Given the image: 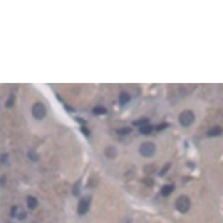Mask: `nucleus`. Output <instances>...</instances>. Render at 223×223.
Wrapping results in <instances>:
<instances>
[{
	"mask_svg": "<svg viewBox=\"0 0 223 223\" xmlns=\"http://www.w3.org/2000/svg\"><path fill=\"white\" fill-rule=\"evenodd\" d=\"M195 121V115L191 110H185L180 113L179 122L183 127H188Z\"/></svg>",
	"mask_w": 223,
	"mask_h": 223,
	"instance_id": "obj_2",
	"label": "nucleus"
},
{
	"mask_svg": "<svg viewBox=\"0 0 223 223\" xmlns=\"http://www.w3.org/2000/svg\"><path fill=\"white\" fill-rule=\"evenodd\" d=\"M152 130H153V126L148 125V124H145V125H143V126L139 127V131H140V133H142V134H149L150 132H152Z\"/></svg>",
	"mask_w": 223,
	"mask_h": 223,
	"instance_id": "obj_11",
	"label": "nucleus"
},
{
	"mask_svg": "<svg viewBox=\"0 0 223 223\" xmlns=\"http://www.w3.org/2000/svg\"><path fill=\"white\" fill-rule=\"evenodd\" d=\"M156 146L152 142H143L139 147V152L144 157H151L155 154Z\"/></svg>",
	"mask_w": 223,
	"mask_h": 223,
	"instance_id": "obj_3",
	"label": "nucleus"
},
{
	"mask_svg": "<svg viewBox=\"0 0 223 223\" xmlns=\"http://www.w3.org/2000/svg\"><path fill=\"white\" fill-rule=\"evenodd\" d=\"M93 112H94V114H96V115H102V114H105V113L107 112V110H106V108H104V107H102V106H97L93 109Z\"/></svg>",
	"mask_w": 223,
	"mask_h": 223,
	"instance_id": "obj_13",
	"label": "nucleus"
},
{
	"mask_svg": "<svg viewBox=\"0 0 223 223\" xmlns=\"http://www.w3.org/2000/svg\"><path fill=\"white\" fill-rule=\"evenodd\" d=\"M14 103H15V95H14V94H11L9 97H8L7 101H6L5 106L9 108V107H12V106H13Z\"/></svg>",
	"mask_w": 223,
	"mask_h": 223,
	"instance_id": "obj_15",
	"label": "nucleus"
},
{
	"mask_svg": "<svg viewBox=\"0 0 223 223\" xmlns=\"http://www.w3.org/2000/svg\"><path fill=\"white\" fill-rule=\"evenodd\" d=\"M72 193H73L74 196H79V194H80V181H77L75 183L73 190H72Z\"/></svg>",
	"mask_w": 223,
	"mask_h": 223,
	"instance_id": "obj_17",
	"label": "nucleus"
},
{
	"mask_svg": "<svg viewBox=\"0 0 223 223\" xmlns=\"http://www.w3.org/2000/svg\"><path fill=\"white\" fill-rule=\"evenodd\" d=\"M32 115L36 119H43L46 115V107L42 102H36L32 107Z\"/></svg>",
	"mask_w": 223,
	"mask_h": 223,
	"instance_id": "obj_4",
	"label": "nucleus"
},
{
	"mask_svg": "<svg viewBox=\"0 0 223 223\" xmlns=\"http://www.w3.org/2000/svg\"><path fill=\"white\" fill-rule=\"evenodd\" d=\"M142 181L146 184L147 186H153V179L152 178H149V177H145L142 179Z\"/></svg>",
	"mask_w": 223,
	"mask_h": 223,
	"instance_id": "obj_19",
	"label": "nucleus"
},
{
	"mask_svg": "<svg viewBox=\"0 0 223 223\" xmlns=\"http://www.w3.org/2000/svg\"><path fill=\"white\" fill-rule=\"evenodd\" d=\"M26 216H27L26 212H23V211H22V212H20V213L17 215V218H18L19 220H23V219H25V218H26Z\"/></svg>",
	"mask_w": 223,
	"mask_h": 223,
	"instance_id": "obj_22",
	"label": "nucleus"
},
{
	"mask_svg": "<svg viewBox=\"0 0 223 223\" xmlns=\"http://www.w3.org/2000/svg\"><path fill=\"white\" fill-rule=\"evenodd\" d=\"M16 211H17V206H12L11 208V211H10V215H11V217H15L16 215Z\"/></svg>",
	"mask_w": 223,
	"mask_h": 223,
	"instance_id": "obj_21",
	"label": "nucleus"
},
{
	"mask_svg": "<svg viewBox=\"0 0 223 223\" xmlns=\"http://www.w3.org/2000/svg\"><path fill=\"white\" fill-rule=\"evenodd\" d=\"M173 190H174V185H172V184L164 185V186H162L161 190H160V193H161V195L164 196V197H167V196H169L170 194L172 193Z\"/></svg>",
	"mask_w": 223,
	"mask_h": 223,
	"instance_id": "obj_6",
	"label": "nucleus"
},
{
	"mask_svg": "<svg viewBox=\"0 0 223 223\" xmlns=\"http://www.w3.org/2000/svg\"><path fill=\"white\" fill-rule=\"evenodd\" d=\"M190 206H191V201L189 197L185 195L179 196L175 201V208L180 213H186L189 210Z\"/></svg>",
	"mask_w": 223,
	"mask_h": 223,
	"instance_id": "obj_1",
	"label": "nucleus"
},
{
	"mask_svg": "<svg viewBox=\"0 0 223 223\" xmlns=\"http://www.w3.org/2000/svg\"><path fill=\"white\" fill-rule=\"evenodd\" d=\"M132 131V129L130 127H122V128L117 130V134L118 135H127L128 133H130Z\"/></svg>",
	"mask_w": 223,
	"mask_h": 223,
	"instance_id": "obj_14",
	"label": "nucleus"
},
{
	"mask_svg": "<svg viewBox=\"0 0 223 223\" xmlns=\"http://www.w3.org/2000/svg\"><path fill=\"white\" fill-rule=\"evenodd\" d=\"M27 155H28V157H29V159L33 160V161H37L38 154L36 153V151H34V150H29V151L27 152Z\"/></svg>",
	"mask_w": 223,
	"mask_h": 223,
	"instance_id": "obj_16",
	"label": "nucleus"
},
{
	"mask_svg": "<svg viewBox=\"0 0 223 223\" xmlns=\"http://www.w3.org/2000/svg\"><path fill=\"white\" fill-rule=\"evenodd\" d=\"M116 153H117V150L114 146H108L105 149V155L108 158H110V159H113L116 156Z\"/></svg>",
	"mask_w": 223,
	"mask_h": 223,
	"instance_id": "obj_8",
	"label": "nucleus"
},
{
	"mask_svg": "<svg viewBox=\"0 0 223 223\" xmlns=\"http://www.w3.org/2000/svg\"><path fill=\"white\" fill-rule=\"evenodd\" d=\"M127 223H129V222H127Z\"/></svg>",
	"mask_w": 223,
	"mask_h": 223,
	"instance_id": "obj_27",
	"label": "nucleus"
},
{
	"mask_svg": "<svg viewBox=\"0 0 223 223\" xmlns=\"http://www.w3.org/2000/svg\"><path fill=\"white\" fill-rule=\"evenodd\" d=\"M119 100H120V104L123 106V105L127 104V103L129 102V100H130V95H129L128 93H126V92L121 93L120 97H119Z\"/></svg>",
	"mask_w": 223,
	"mask_h": 223,
	"instance_id": "obj_10",
	"label": "nucleus"
},
{
	"mask_svg": "<svg viewBox=\"0 0 223 223\" xmlns=\"http://www.w3.org/2000/svg\"><path fill=\"white\" fill-rule=\"evenodd\" d=\"M75 119H76L77 122L80 123V124H86V123H87V121H86V120H84V119H83V118H79V117H76V118H75Z\"/></svg>",
	"mask_w": 223,
	"mask_h": 223,
	"instance_id": "obj_25",
	"label": "nucleus"
},
{
	"mask_svg": "<svg viewBox=\"0 0 223 223\" xmlns=\"http://www.w3.org/2000/svg\"><path fill=\"white\" fill-rule=\"evenodd\" d=\"M170 166H171V163H167V164H165V165L163 166V168H162V169L160 170V172H159V176H164V175H165L166 172H167L168 170L170 169Z\"/></svg>",
	"mask_w": 223,
	"mask_h": 223,
	"instance_id": "obj_18",
	"label": "nucleus"
},
{
	"mask_svg": "<svg viewBox=\"0 0 223 223\" xmlns=\"http://www.w3.org/2000/svg\"><path fill=\"white\" fill-rule=\"evenodd\" d=\"M37 204H38V202L35 197H33V196H28L27 197V207L29 208V209H34V208H36Z\"/></svg>",
	"mask_w": 223,
	"mask_h": 223,
	"instance_id": "obj_9",
	"label": "nucleus"
},
{
	"mask_svg": "<svg viewBox=\"0 0 223 223\" xmlns=\"http://www.w3.org/2000/svg\"><path fill=\"white\" fill-rule=\"evenodd\" d=\"M89 210V199L88 198H82L78 203V212L79 215H84Z\"/></svg>",
	"mask_w": 223,
	"mask_h": 223,
	"instance_id": "obj_5",
	"label": "nucleus"
},
{
	"mask_svg": "<svg viewBox=\"0 0 223 223\" xmlns=\"http://www.w3.org/2000/svg\"><path fill=\"white\" fill-rule=\"evenodd\" d=\"M5 182H6V176H3V177L0 179V185L3 186L4 184H5Z\"/></svg>",
	"mask_w": 223,
	"mask_h": 223,
	"instance_id": "obj_26",
	"label": "nucleus"
},
{
	"mask_svg": "<svg viewBox=\"0 0 223 223\" xmlns=\"http://www.w3.org/2000/svg\"><path fill=\"white\" fill-rule=\"evenodd\" d=\"M7 158H8V154H2L1 156H0V159H1V162L2 163H5L6 162V160H7Z\"/></svg>",
	"mask_w": 223,
	"mask_h": 223,
	"instance_id": "obj_24",
	"label": "nucleus"
},
{
	"mask_svg": "<svg viewBox=\"0 0 223 223\" xmlns=\"http://www.w3.org/2000/svg\"><path fill=\"white\" fill-rule=\"evenodd\" d=\"M81 132H82L83 134H84L86 137L89 136V130H88V128H86L85 126H82V127H81Z\"/></svg>",
	"mask_w": 223,
	"mask_h": 223,
	"instance_id": "obj_23",
	"label": "nucleus"
},
{
	"mask_svg": "<svg viewBox=\"0 0 223 223\" xmlns=\"http://www.w3.org/2000/svg\"><path fill=\"white\" fill-rule=\"evenodd\" d=\"M148 122H149V119L148 118H141V119H139V120L133 121L132 124L140 127V126H143V125H145V124H148Z\"/></svg>",
	"mask_w": 223,
	"mask_h": 223,
	"instance_id": "obj_12",
	"label": "nucleus"
},
{
	"mask_svg": "<svg viewBox=\"0 0 223 223\" xmlns=\"http://www.w3.org/2000/svg\"><path fill=\"white\" fill-rule=\"evenodd\" d=\"M220 134H221V127L220 126H214L207 131V136H209V137L219 136Z\"/></svg>",
	"mask_w": 223,
	"mask_h": 223,
	"instance_id": "obj_7",
	"label": "nucleus"
},
{
	"mask_svg": "<svg viewBox=\"0 0 223 223\" xmlns=\"http://www.w3.org/2000/svg\"><path fill=\"white\" fill-rule=\"evenodd\" d=\"M169 126V124H167V123H162V124H159L156 126V129H157L158 131L159 130H163V129H165L166 127Z\"/></svg>",
	"mask_w": 223,
	"mask_h": 223,
	"instance_id": "obj_20",
	"label": "nucleus"
}]
</instances>
